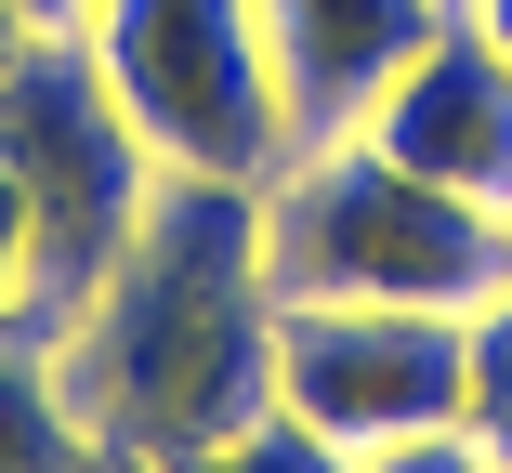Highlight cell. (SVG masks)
<instances>
[{"instance_id":"1","label":"cell","mask_w":512,"mask_h":473,"mask_svg":"<svg viewBox=\"0 0 512 473\" xmlns=\"http://www.w3.org/2000/svg\"><path fill=\"white\" fill-rule=\"evenodd\" d=\"M53 368L79 421L106 434L132 473L184 460L197 434H224L276 395V263H263V184H211V171H158V198L132 224V250L106 263L66 329Z\"/></svg>"},{"instance_id":"2","label":"cell","mask_w":512,"mask_h":473,"mask_svg":"<svg viewBox=\"0 0 512 473\" xmlns=\"http://www.w3.org/2000/svg\"><path fill=\"white\" fill-rule=\"evenodd\" d=\"M263 263H276V303L473 316L486 290H512V211H486L460 184L381 158L368 132H329V145H302L263 184Z\"/></svg>"},{"instance_id":"3","label":"cell","mask_w":512,"mask_h":473,"mask_svg":"<svg viewBox=\"0 0 512 473\" xmlns=\"http://www.w3.org/2000/svg\"><path fill=\"white\" fill-rule=\"evenodd\" d=\"M0 184H14V211H27V329L53 342L106 290V263L132 250V224L158 198V158L119 119L92 40H40L0 79Z\"/></svg>"},{"instance_id":"4","label":"cell","mask_w":512,"mask_h":473,"mask_svg":"<svg viewBox=\"0 0 512 473\" xmlns=\"http://www.w3.org/2000/svg\"><path fill=\"white\" fill-rule=\"evenodd\" d=\"M79 40H92V66H106L119 119L145 132L158 171H211V184L289 171V92H276L250 0H106Z\"/></svg>"},{"instance_id":"5","label":"cell","mask_w":512,"mask_h":473,"mask_svg":"<svg viewBox=\"0 0 512 473\" xmlns=\"http://www.w3.org/2000/svg\"><path fill=\"white\" fill-rule=\"evenodd\" d=\"M276 408L342 434L355 460L447 434L473 408V342L460 316H421V303H276Z\"/></svg>"},{"instance_id":"6","label":"cell","mask_w":512,"mask_h":473,"mask_svg":"<svg viewBox=\"0 0 512 473\" xmlns=\"http://www.w3.org/2000/svg\"><path fill=\"white\" fill-rule=\"evenodd\" d=\"M381 158H407V171H434V184H460V198H486V211H512V53L473 27V14H447L421 53L394 66V92L355 119Z\"/></svg>"},{"instance_id":"7","label":"cell","mask_w":512,"mask_h":473,"mask_svg":"<svg viewBox=\"0 0 512 473\" xmlns=\"http://www.w3.org/2000/svg\"><path fill=\"white\" fill-rule=\"evenodd\" d=\"M250 14H263L276 92H289V158H302V145L355 132L381 92H394V66L421 53L460 0H250Z\"/></svg>"},{"instance_id":"8","label":"cell","mask_w":512,"mask_h":473,"mask_svg":"<svg viewBox=\"0 0 512 473\" xmlns=\"http://www.w3.org/2000/svg\"><path fill=\"white\" fill-rule=\"evenodd\" d=\"M0 473H132L79 421V395H66V368H53L40 329H0Z\"/></svg>"},{"instance_id":"9","label":"cell","mask_w":512,"mask_h":473,"mask_svg":"<svg viewBox=\"0 0 512 473\" xmlns=\"http://www.w3.org/2000/svg\"><path fill=\"white\" fill-rule=\"evenodd\" d=\"M158 473H355V447L342 434H316L302 408H250V421H224V434H197L184 460H158Z\"/></svg>"},{"instance_id":"10","label":"cell","mask_w":512,"mask_h":473,"mask_svg":"<svg viewBox=\"0 0 512 473\" xmlns=\"http://www.w3.org/2000/svg\"><path fill=\"white\" fill-rule=\"evenodd\" d=\"M460 342H473V408H460V421L512 460V290H486V303L460 316Z\"/></svg>"},{"instance_id":"11","label":"cell","mask_w":512,"mask_h":473,"mask_svg":"<svg viewBox=\"0 0 512 473\" xmlns=\"http://www.w3.org/2000/svg\"><path fill=\"white\" fill-rule=\"evenodd\" d=\"M355 473H512V460H499V447H486L473 421H447V434H407V447H368Z\"/></svg>"},{"instance_id":"12","label":"cell","mask_w":512,"mask_h":473,"mask_svg":"<svg viewBox=\"0 0 512 473\" xmlns=\"http://www.w3.org/2000/svg\"><path fill=\"white\" fill-rule=\"evenodd\" d=\"M0 329H27V211H14V184H0Z\"/></svg>"},{"instance_id":"13","label":"cell","mask_w":512,"mask_h":473,"mask_svg":"<svg viewBox=\"0 0 512 473\" xmlns=\"http://www.w3.org/2000/svg\"><path fill=\"white\" fill-rule=\"evenodd\" d=\"M14 14H27V27H40V40H79V27H92V14H106V0H14Z\"/></svg>"},{"instance_id":"14","label":"cell","mask_w":512,"mask_h":473,"mask_svg":"<svg viewBox=\"0 0 512 473\" xmlns=\"http://www.w3.org/2000/svg\"><path fill=\"white\" fill-rule=\"evenodd\" d=\"M27 53H40V27H27V14H14V0H0V79H14V66H27Z\"/></svg>"},{"instance_id":"15","label":"cell","mask_w":512,"mask_h":473,"mask_svg":"<svg viewBox=\"0 0 512 473\" xmlns=\"http://www.w3.org/2000/svg\"><path fill=\"white\" fill-rule=\"evenodd\" d=\"M460 14H473V27H486V40L512 53V0H460Z\"/></svg>"}]
</instances>
